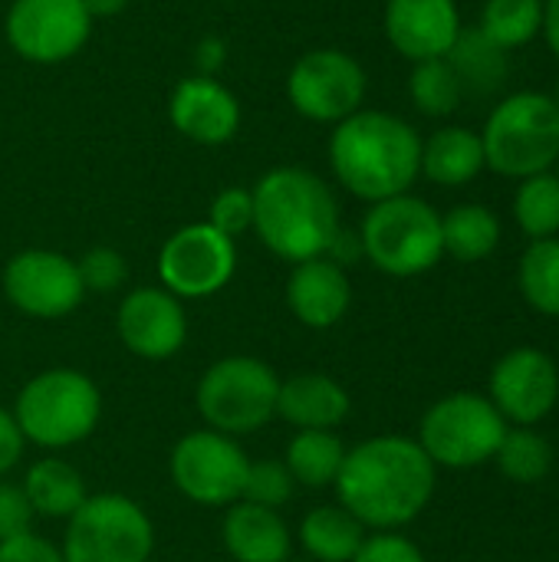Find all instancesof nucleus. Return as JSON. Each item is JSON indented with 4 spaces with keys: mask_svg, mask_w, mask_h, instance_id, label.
<instances>
[{
    "mask_svg": "<svg viewBox=\"0 0 559 562\" xmlns=\"http://www.w3.org/2000/svg\"><path fill=\"white\" fill-rule=\"evenodd\" d=\"M333 487L339 507H346L366 530H402L432 504L438 468L415 438L379 435L346 451Z\"/></svg>",
    "mask_w": 559,
    "mask_h": 562,
    "instance_id": "obj_1",
    "label": "nucleus"
},
{
    "mask_svg": "<svg viewBox=\"0 0 559 562\" xmlns=\"http://www.w3.org/2000/svg\"><path fill=\"white\" fill-rule=\"evenodd\" d=\"M329 168L359 201L409 194L422 175V135L395 112L359 109L333 125Z\"/></svg>",
    "mask_w": 559,
    "mask_h": 562,
    "instance_id": "obj_2",
    "label": "nucleus"
},
{
    "mask_svg": "<svg viewBox=\"0 0 559 562\" xmlns=\"http://www.w3.org/2000/svg\"><path fill=\"white\" fill-rule=\"evenodd\" d=\"M254 191V234L287 263L326 257L339 234V204L333 188L310 168L280 165L260 175Z\"/></svg>",
    "mask_w": 559,
    "mask_h": 562,
    "instance_id": "obj_3",
    "label": "nucleus"
},
{
    "mask_svg": "<svg viewBox=\"0 0 559 562\" xmlns=\"http://www.w3.org/2000/svg\"><path fill=\"white\" fill-rule=\"evenodd\" d=\"M481 145L484 165L501 178L524 181L544 175L559 155V109L550 95L534 89L504 95L481 128Z\"/></svg>",
    "mask_w": 559,
    "mask_h": 562,
    "instance_id": "obj_4",
    "label": "nucleus"
},
{
    "mask_svg": "<svg viewBox=\"0 0 559 562\" xmlns=\"http://www.w3.org/2000/svg\"><path fill=\"white\" fill-rule=\"evenodd\" d=\"M359 244L376 270L399 280L422 277L445 257L441 214L412 191L376 201L362 217Z\"/></svg>",
    "mask_w": 559,
    "mask_h": 562,
    "instance_id": "obj_5",
    "label": "nucleus"
},
{
    "mask_svg": "<svg viewBox=\"0 0 559 562\" xmlns=\"http://www.w3.org/2000/svg\"><path fill=\"white\" fill-rule=\"evenodd\" d=\"M102 415L96 382L79 369H46L33 375L13 405V422L23 441L40 448H72L86 441Z\"/></svg>",
    "mask_w": 559,
    "mask_h": 562,
    "instance_id": "obj_6",
    "label": "nucleus"
},
{
    "mask_svg": "<svg viewBox=\"0 0 559 562\" xmlns=\"http://www.w3.org/2000/svg\"><path fill=\"white\" fill-rule=\"evenodd\" d=\"M504 415L494 408L488 395L478 392H455L438 398L418 425V445L432 458L435 468L448 471H471L494 461L504 435Z\"/></svg>",
    "mask_w": 559,
    "mask_h": 562,
    "instance_id": "obj_7",
    "label": "nucleus"
},
{
    "mask_svg": "<svg viewBox=\"0 0 559 562\" xmlns=\"http://www.w3.org/2000/svg\"><path fill=\"white\" fill-rule=\"evenodd\" d=\"M277 372L250 356H227L214 362L194 392L198 412L211 431L221 435H254L277 415Z\"/></svg>",
    "mask_w": 559,
    "mask_h": 562,
    "instance_id": "obj_8",
    "label": "nucleus"
},
{
    "mask_svg": "<svg viewBox=\"0 0 559 562\" xmlns=\"http://www.w3.org/2000/svg\"><path fill=\"white\" fill-rule=\"evenodd\" d=\"M155 527L148 514L122 494H96L66 520V562H148Z\"/></svg>",
    "mask_w": 559,
    "mask_h": 562,
    "instance_id": "obj_9",
    "label": "nucleus"
},
{
    "mask_svg": "<svg viewBox=\"0 0 559 562\" xmlns=\"http://www.w3.org/2000/svg\"><path fill=\"white\" fill-rule=\"evenodd\" d=\"M366 69L356 56L336 46L306 49L287 72V99L297 115L336 125L362 109L366 102Z\"/></svg>",
    "mask_w": 559,
    "mask_h": 562,
    "instance_id": "obj_10",
    "label": "nucleus"
},
{
    "mask_svg": "<svg viewBox=\"0 0 559 562\" xmlns=\"http://www.w3.org/2000/svg\"><path fill=\"white\" fill-rule=\"evenodd\" d=\"M92 23L82 0H13L3 16V36L20 59L56 66L86 49Z\"/></svg>",
    "mask_w": 559,
    "mask_h": 562,
    "instance_id": "obj_11",
    "label": "nucleus"
},
{
    "mask_svg": "<svg viewBox=\"0 0 559 562\" xmlns=\"http://www.w3.org/2000/svg\"><path fill=\"white\" fill-rule=\"evenodd\" d=\"M250 458L221 431H191L171 451L175 487L201 507H231L244 497Z\"/></svg>",
    "mask_w": 559,
    "mask_h": 562,
    "instance_id": "obj_12",
    "label": "nucleus"
},
{
    "mask_svg": "<svg viewBox=\"0 0 559 562\" xmlns=\"http://www.w3.org/2000/svg\"><path fill=\"white\" fill-rule=\"evenodd\" d=\"M237 270V247L208 221L178 227L158 254L161 286L178 300H204L221 293Z\"/></svg>",
    "mask_w": 559,
    "mask_h": 562,
    "instance_id": "obj_13",
    "label": "nucleus"
},
{
    "mask_svg": "<svg viewBox=\"0 0 559 562\" xmlns=\"http://www.w3.org/2000/svg\"><path fill=\"white\" fill-rule=\"evenodd\" d=\"M3 293L33 319H63L82 303L86 286L76 260L56 250L30 247L13 254L3 267Z\"/></svg>",
    "mask_w": 559,
    "mask_h": 562,
    "instance_id": "obj_14",
    "label": "nucleus"
},
{
    "mask_svg": "<svg viewBox=\"0 0 559 562\" xmlns=\"http://www.w3.org/2000/svg\"><path fill=\"white\" fill-rule=\"evenodd\" d=\"M488 398L514 428H534L554 415L559 402V369L550 352L537 346H517L504 352L491 369Z\"/></svg>",
    "mask_w": 559,
    "mask_h": 562,
    "instance_id": "obj_15",
    "label": "nucleus"
},
{
    "mask_svg": "<svg viewBox=\"0 0 559 562\" xmlns=\"http://www.w3.org/2000/svg\"><path fill=\"white\" fill-rule=\"evenodd\" d=\"M119 339L128 352L148 362H161L181 352L188 339V316L178 296L165 286H138L119 303Z\"/></svg>",
    "mask_w": 559,
    "mask_h": 562,
    "instance_id": "obj_16",
    "label": "nucleus"
},
{
    "mask_svg": "<svg viewBox=\"0 0 559 562\" xmlns=\"http://www.w3.org/2000/svg\"><path fill=\"white\" fill-rule=\"evenodd\" d=\"M385 40L412 63L445 59L465 23L458 0H385Z\"/></svg>",
    "mask_w": 559,
    "mask_h": 562,
    "instance_id": "obj_17",
    "label": "nucleus"
},
{
    "mask_svg": "<svg viewBox=\"0 0 559 562\" xmlns=\"http://www.w3.org/2000/svg\"><path fill=\"white\" fill-rule=\"evenodd\" d=\"M168 119L194 145H224L241 132V102L214 76H185L168 99Z\"/></svg>",
    "mask_w": 559,
    "mask_h": 562,
    "instance_id": "obj_18",
    "label": "nucleus"
},
{
    "mask_svg": "<svg viewBox=\"0 0 559 562\" xmlns=\"http://www.w3.org/2000/svg\"><path fill=\"white\" fill-rule=\"evenodd\" d=\"M349 303L353 283L346 277V267L333 263L329 257L293 263V273L287 280V306L303 326L329 329L349 313Z\"/></svg>",
    "mask_w": 559,
    "mask_h": 562,
    "instance_id": "obj_19",
    "label": "nucleus"
},
{
    "mask_svg": "<svg viewBox=\"0 0 559 562\" xmlns=\"http://www.w3.org/2000/svg\"><path fill=\"white\" fill-rule=\"evenodd\" d=\"M349 392L323 372H300L277 392V415L300 431H333L349 418Z\"/></svg>",
    "mask_w": 559,
    "mask_h": 562,
    "instance_id": "obj_20",
    "label": "nucleus"
},
{
    "mask_svg": "<svg viewBox=\"0 0 559 562\" xmlns=\"http://www.w3.org/2000/svg\"><path fill=\"white\" fill-rule=\"evenodd\" d=\"M224 547L237 562H290L293 537L280 510L237 501L224 514Z\"/></svg>",
    "mask_w": 559,
    "mask_h": 562,
    "instance_id": "obj_21",
    "label": "nucleus"
},
{
    "mask_svg": "<svg viewBox=\"0 0 559 562\" xmlns=\"http://www.w3.org/2000/svg\"><path fill=\"white\" fill-rule=\"evenodd\" d=\"M481 132L445 125L422 142V175L441 188H465L484 171Z\"/></svg>",
    "mask_w": 559,
    "mask_h": 562,
    "instance_id": "obj_22",
    "label": "nucleus"
},
{
    "mask_svg": "<svg viewBox=\"0 0 559 562\" xmlns=\"http://www.w3.org/2000/svg\"><path fill=\"white\" fill-rule=\"evenodd\" d=\"M20 487L33 514L49 520H69L89 497L82 474L63 458H40L36 464H30Z\"/></svg>",
    "mask_w": 559,
    "mask_h": 562,
    "instance_id": "obj_23",
    "label": "nucleus"
},
{
    "mask_svg": "<svg viewBox=\"0 0 559 562\" xmlns=\"http://www.w3.org/2000/svg\"><path fill=\"white\" fill-rule=\"evenodd\" d=\"M366 537V527L339 504L316 507L300 524V543L313 562H353Z\"/></svg>",
    "mask_w": 559,
    "mask_h": 562,
    "instance_id": "obj_24",
    "label": "nucleus"
},
{
    "mask_svg": "<svg viewBox=\"0 0 559 562\" xmlns=\"http://www.w3.org/2000/svg\"><path fill=\"white\" fill-rule=\"evenodd\" d=\"M441 244L448 257L481 263L501 244V217L484 204H458L441 217Z\"/></svg>",
    "mask_w": 559,
    "mask_h": 562,
    "instance_id": "obj_25",
    "label": "nucleus"
},
{
    "mask_svg": "<svg viewBox=\"0 0 559 562\" xmlns=\"http://www.w3.org/2000/svg\"><path fill=\"white\" fill-rule=\"evenodd\" d=\"M346 461V445L333 431H300L287 445V471L297 484L320 491L336 484Z\"/></svg>",
    "mask_w": 559,
    "mask_h": 562,
    "instance_id": "obj_26",
    "label": "nucleus"
},
{
    "mask_svg": "<svg viewBox=\"0 0 559 562\" xmlns=\"http://www.w3.org/2000/svg\"><path fill=\"white\" fill-rule=\"evenodd\" d=\"M445 59L458 72L465 95L468 92H474V95L494 92L507 79V53L501 46H494L481 30H461L458 43L451 46V53Z\"/></svg>",
    "mask_w": 559,
    "mask_h": 562,
    "instance_id": "obj_27",
    "label": "nucleus"
},
{
    "mask_svg": "<svg viewBox=\"0 0 559 562\" xmlns=\"http://www.w3.org/2000/svg\"><path fill=\"white\" fill-rule=\"evenodd\" d=\"M478 30L504 53L521 49L544 30V0H484Z\"/></svg>",
    "mask_w": 559,
    "mask_h": 562,
    "instance_id": "obj_28",
    "label": "nucleus"
},
{
    "mask_svg": "<svg viewBox=\"0 0 559 562\" xmlns=\"http://www.w3.org/2000/svg\"><path fill=\"white\" fill-rule=\"evenodd\" d=\"M517 283L530 310L544 316H559V237L530 240V247L521 257Z\"/></svg>",
    "mask_w": 559,
    "mask_h": 562,
    "instance_id": "obj_29",
    "label": "nucleus"
},
{
    "mask_svg": "<svg viewBox=\"0 0 559 562\" xmlns=\"http://www.w3.org/2000/svg\"><path fill=\"white\" fill-rule=\"evenodd\" d=\"M514 221L530 240H547L559 234V178L554 171L530 175L517 184Z\"/></svg>",
    "mask_w": 559,
    "mask_h": 562,
    "instance_id": "obj_30",
    "label": "nucleus"
},
{
    "mask_svg": "<svg viewBox=\"0 0 559 562\" xmlns=\"http://www.w3.org/2000/svg\"><path fill=\"white\" fill-rule=\"evenodd\" d=\"M501 474L514 484H540L554 471V445L534 428H507L497 454Z\"/></svg>",
    "mask_w": 559,
    "mask_h": 562,
    "instance_id": "obj_31",
    "label": "nucleus"
},
{
    "mask_svg": "<svg viewBox=\"0 0 559 562\" xmlns=\"http://www.w3.org/2000/svg\"><path fill=\"white\" fill-rule=\"evenodd\" d=\"M409 95H412L415 109L432 119H445V115L458 112V105L465 102L461 79L448 59L415 63V69L409 76Z\"/></svg>",
    "mask_w": 559,
    "mask_h": 562,
    "instance_id": "obj_32",
    "label": "nucleus"
},
{
    "mask_svg": "<svg viewBox=\"0 0 559 562\" xmlns=\"http://www.w3.org/2000/svg\"><path fill=\"white\" fill-rule=\"evenodd\" d=\"M293 484L297 481L290 477V471H287L283 461H250L247 481H244V497L241 501H250V504L280 510L290 501Z\"/></svg>",
    "mask_w": 559,
    "mask_h": 562,
    "instance_id": "obj_33",
    "label": "nucleus"
},
{
    "mask_svg": "<svg viewBox=\"0 0 559 562\" xmlns=\"http://www.w3.org/2000/svg\"><path fill=\"white\" fill-rule=\"evenodd\" d=\"M208 224L224 237L237 240L241 234L254 231V191L250 188H224L214 194L208 207Z\"/></svg>",
    "mask_w": 559,
    "mask_h": 562,
    "instance_id": "obj_34",
    "label": "nucleus"
},
{
    "mask_svg": "<svg viewBox=\"0 0 559 562\" xmlns=\"http://www.w3.org/2000/svg\"><path fill=\"white\" fill-rule=\"evenodd\" d=\"M79 280L92 293H112L128 280V263L115 247H89L79 260Z\"/></svg>",
    "mask_w": 559,
    "mask_h": 562,
    "instance_id": "obj_35",
    "label": "nucleus"
},
{
    "mask_svg": "<svg viewBox=\"0 0 559 562\" xmlns=\"http://www.w3.org/2000/svg\"><path fill=\"white\" fill-rule=\"evenodd\" d=\"M353 562H428L425 553L402 537L399 530H382L366 537V543L359 547V553L353 557Z\"/></svg>",
    "mask_w": 559,
    "mask_h": 562,
    "instance_id": "obj_36",
    "label": "nucleus"
},
{
    "mask_svg": "<svg viewBox=\"0 0 559 562\" xmlns=\"http://www.w3.org/2000/svg\"><path fill=\"white\" fill-rule=\"evenodd\" d=\"M33 517H36V514H33V507H30L23 487H20V484L0 481V543L30 533Z\"/></svg>",
    "mask_w": 559,
    "mask_h": 562,
    "instance_id": "obj_37",
    "label": "nucleus"
},
{
    "mask_svg": "<svg viewBox=\"0 0 559 562\" xmlns=\"http://www.w3.org/2000/svg\"><path fill=\"white\" fill-rule=\"evenodd\" d=\"M0 562H66L59 547H53L49 540L36 537V533H23L13 540L0 543Z\"/></svg>",
    "mask_w": 559,
    "mask_h": 562,
    "instance_id": "obj_38",
    "label": "nucleus"
},
{
    "mask_svg": "<svg viewBox=\"0 0 559 562\" xmlns=\"http://www.w3.org/2000/svg\"><path fill=\"white\" fill-rule=\"evenodd\" d=\"M23 445H26V441H23L16 422H13V412H3V408H0V477L20 461Z\"/></svg>",
    "mask_w": 559,
    "mask_h": 562,
    "instance_id": "obj_39",
    "label": "nucleus"
},
{
    "mask_svg": "<svg viewBox=\"0 0 559 562\" xmlns=\"http://www.w3.org/2000/svg\"><path fill=\"white\" fill-rule=\"evenodd\" d=\"M224 63H227V46H224V40H221V36H204V40L198 43V49H194L198 76H214V79H217V72L224 69Z\"/></svg>",
    "mask_w": 559,
    "mask_h": 562,
    "instance_id": "obj_40",
    "label": "nucleus"
},
{
    "mask_svg": "<svg viewBox=\"0 0 559 562\" xmlns=\"http://www.w3.org/2000/svg\"><path fill=\"white\" fill-rule=\"evenodd\" d=\"M544 40L559 59V0H544Z\"/></svg>",
    "mask_w": 559,
    "mask_h": 562,
    "instance_id": "obj_41",
    "label": "nucleus"
},
{
    "mask_svg": "<svg viewBox=\"0 0 559 562\" xmlns=\"http://www.w3.org/2000/svg\"><path fill=\"white\" fill-rule=\"evenodd\" d=\"M82 7L89 10L92 20H109V16H119L128 7V0H82Z\"/></svg>",
    "mask_w": 559,
    "mask_h": 562,
    "instance_id": "obj_42",
    "label": "nucleus"
},
{
    "mask_svg": "<svg viewBox=\"0 0 559 562\" xmlns=\"http://www.w3.org/2000/svg\"><path fill=\"white\" fill-rule=\"evenodd\" d=\"M550 99H554V105L559 109V79H557V86H554V95H550Z\"/></svg>",
    "mask_w": 559,
    "mask_h": 562,
    "instance_id": "obj_43",
    "label": "nucleus"
},
{
    "mask_svg": "<svg viewBox=\"0 0 559 562\" xmlns=\"http://www.w3.org/2000/svg\"><path fill=\"white\" fill-rule=\"evenodd\" d=\"M554 175L559 178V155H557V161H554Z\"/></svg>",
    "mask_w": 559,
    "mask_h": 562,
    "instance_id": "obj_44",
    "label": "nucleus"
},
{
    "mask_svg": "<svg viewBox=\"0 0 559 562\" xmlns=\"http://www.w3.org/2000/svg\"><path fill=\"white\" fill-rule=\"evenodd\" d=\"M290 562H313V560H290Z\"/></svg>",
    "mask_w": 559,
    "mask_h": 562,
    "instance_id": "obj_45",
    "label": "nucleus"
}]
</instances>
